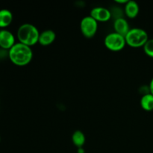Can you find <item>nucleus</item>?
I'll use <instances>...</instances> for the list:
<instances>
[{
	"label": "nucleus",
	"instance_id": "nucleus-1",
	"mask_svg": "<svg viewBox=\"0 0 153 153\" xmlns=\"http://www.w3.org/2000/svg\"><path fill=\"white\" fill-rule=\"evenodd\" d=\"M10 61L16 66H25L31 62L33 52L31 47L21 43H16L8 50Z\"/></svg>",
	"mask_w": 153,
	"mask_h": 153
},
{
	"label": "nucleus",
	"instance_id": "nucleus-2",
	"mask_svg": "<svg viewBox=\"0 0 153 153\" xmlns=\"http://www.w3.org/2000/svg\"><path fill=\"white\" fill-rule=\"evenodd\" d=\"M39 32L37 27L30 23H24L19 27L17 30V38L19 42L31 47L38 43Z\"/></svg>",
	"mask_w": 153,
	"mask_h": 153
},
{
	"label": "nucleus",
	"instance_id": "nucleus-3",
	"mask_svg": "<svg viewBox=\"0 0 153 153\" xmlns=\"http://www.w3.org/2000/svg\"><path fill=\"white\" fill-rule=\"evenodd\" d=\"M126 44L134 48L143 46L149 40V36L145 30L139 28L130 29L125 37Z\"/></svg>",
	"mask_w": 153,
	"mask_h": 153
},
{
	"label": "nucleus",
	"instance_id": "nucleus-4",
	"mask_svg": "<svg viewBox=\"0 0 153 153\" xmlns=\"http://www.w3.org/2000/svg\"><path fill=\"white\" fill-rule=\"evenodd\" d=\"M104 43L105 47L109 50L117 52L122 50L125 47L126 42L125 37L116 32H113L106 36Z\"/></svg>",
	"mask_w": 153,
	"mask_h": 153
},
{
	"label": "nucleus",
	"instance_id": "nucleus-5",
	"mask_svg": "<svg viewBox=\"0 0 153 153\" xmlns=\"http://www.w3.org/2000/svg\"><path fill=\"white\" fill-rule=\"evenodd\" d=\"M98 28V23L91 16L84 17L80 23V29L85 37L91 38L96 34Z\"/></svg>",
	"mask_w": 153,
	"mask_h": 153
},
{
	"label": "nucleus",
	"instance_id": "nucleus-6",
	"mask_svg": "<svg viewBox=\"0 0 153 153\" xmlns=\"http://www.w3.org/2000/svg\"><path fill=\"white\" fill-rule=\"evenodd\" d=\"M15 37L10 31L0 30V47L3 49H10L15 44Z\"/></svg>",
	"mask_w": 153,
	"mask_h": 153
},
{
	"label": "nucleus",
	"instance_id": "nucleus-7",
	"mask_svg": "<svg viewBox=\"0 0 153 153\" xmlns=\"http://www.w3.org/2000/svg\"><path fill=\"white\" fill-rule=\"evenodd\" d=\"M90 16L97 22L98 21L106 22V21H108L111 17V12L105 7H96L91 10Z\"/></svg>",
	"mask_w": 153,
	"mask_h": 153
},
{
	"label": "nucleus",
	"instance_id": "nucleus-8",
	"mask_svg": "<svg viewBox=\"0 0 153 153\" xmlns=\"http://www.w3.org/2000/svg\"><path fill=\"white\" fill-rule=\"evenodd\" d=\"M114 28L115 30V32L123 37H126L128 31H130L129 25L127 20L122 17L117 18L115 19L114 22Z\"/></svg>",
	"mask_w": 153,
	"mask_h": 153
},
{
	"label": "nucleus",
	"instance_id": "nucleus-9",
	"mask_svg": "<svg viewBox=\"0 0 153 153\" xmlns=\"http://www.w3.org/2000/svg\"><path fill=\"white\" fill-rule=\"evenodd\" d=\"M55 37L56 34L55 31L51 29L45 30L40 34L38 43L42 46H49L55 41Z\"/></svg>",
	"mask_w": 153,
	"mask_h": 153
},
{
	"label": "nucleus",
	"instance_id": "nucleus-10",
	"mask_svg": "<svg viewBox=\"0 0 153 153\" xmlns=\"http://www.w3.org/2000/svg\"><path fill=\"white\" fill-rule=\"evenodd\" d=\"M139 5L135 1H128L125 6V13L128 17L133 19L137 16L139 13Z\"/></svg>",
	"mask_w": 153,
	"mask_h": 153
},
{
	"label": "nucleus",
	"instance_id": "nucleus-11",
	"mask_svg": "<svg viewBox=\"0 0 153 153\" xmlns=\"http://www.w3.org/2000/svg\"><path fill=\"white\" fill-rule=\"evenodd\" d=\"M13 21V14L7 9L0 10V28H4L9 26Z\"/></svg>",
	"mask_w": 153,
	"mask_h": 153
},
{
	"label": "nucleus",
	"instance_id": "nucleus-12",
	"mask_svg": "<svg viewBox=\"0 0 153 153\" xmlns=\"http://www.w3.org/2000/svg\"><path fill=\"white\" fill-rule=\"evenodd\" d=\"M140 105L145 111H151L153 110V95L152 94H146L140 99Z\"/></svg>",
	"mask_w": 153,
	"mask_h": 153
},
{
	"label": "nucleus",
	"instance_id": "nucleus-13",
	"mask_svg": "<svg viewBox=\"0 0 153 153\" xmlns=\"http://www.w3.org/2000/svg\"><path fill=\"white\" fill-rule=\"evenodd\" d=\"M72 140L73 144L78 148L83 147L85 143V135L80 130H76L72 135Z\"/></svg>",
	"mask_w": 153,
	"mask_h": 153
},
{
	"label": "nucleus",
	"instance_id": "nucleus-14",
	"mask_svg": "<svg viewBox=\"0 0 153 153\" xmlns=\"http://www.w3.org/2000/svg\"><path fill=\"white\" fill-rule=\"evenodd\" d=\"M144 52L148 56L153 58V39H149L143 46Z\"/></svg>",
	"mask_w": 153,
	"mask_h": 153
},
{
	"label": "nucleus",
	"instance_id": "nucleus-15",
	"mask_svg": "<svg viewBox=\"0 0 153 153\" xmlns=\"http://www.w3.org/2000/svg\"><path fill=\"white\" fill-rule=\"evenodd\" d=\"M149 91H150V94H152L153 95V78L151 80L150 83H149Z\"/></svg>",
	"mask_w": 153,
	"mask_h": 153
},
{
	"label": "nucleus",
	"instance_id": "nucleus-16",
	"mask_svg": "<svg viewBox=\"0 0 153 153\" xmlns=\"http://www.w3.org/2000/svg\"><path fill=\"white\" fill-rule=\"evenodd\" d=\"M128 0H116V2L119 3V4H126Z\"/></svg>",
	"mask_w": 153,
	"mask_h": 153
},
{
	"label": "nucleus",
	"instance_id": "nucleus-17",
	"mask_svg": "<svg viewBox=\"0 0 153 153\" xmlns=\"http://www.w3.org/2000/svg\"><path fill=\"white\" fill-rule=\"evenodd\" d=\"M77 153H85V149H83V147L81 148H78L77 150Z\"/></svg>",
	"mask_w": 153,
	"mask_h": 153
},
{
	"label": "nucleus",
	"instance_id": "nucleus-18",
	"mask_svg": "<svg viewBox=\"0 0 153 153\" xmlns=\"http://www.w3.org/2000/svg\"><path fill=\"white\" fill-rule=\"evenodd\" d=\"M0 141H1V138H0Z\"/></svg>",
	"mask_w": 153,
	"mask_h": 153
}]
</instances>
